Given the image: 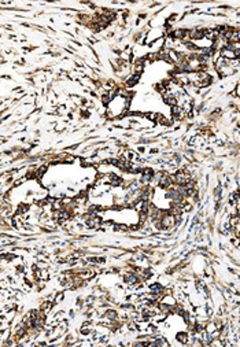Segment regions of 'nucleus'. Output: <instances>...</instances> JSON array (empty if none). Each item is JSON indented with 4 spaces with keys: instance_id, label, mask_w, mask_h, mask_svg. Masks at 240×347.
Returning <instances> with one entry per match:
<instances>
[{
    "instance_id": "5",
    "label": "nucleus",
    "mask_w": 240,
    "mask_h": 347,
    "mask_svg": "<svg viewBox=\"0 0 240 347\" xmlns=\"http://www.w3.org/2000/svg\"><path fill=\"white\" fill-rule=\"evenodd\" d=\"M139 77H140V76H139V73H137V74H135L132 78H129V80H128V83H126V84H128V86H133L135 84H136L137 81H139Z\"/></svg>"
},
{
    "instance_id": "6",
    "label": "nucleus",
    "mask_w": 240,
    "mask_h": 347,
    "mask_svg": "<svg viewBox=\"0 0 240 347\" xmlns=\"http://www.w3.org/2000/svg\"><path fill=\"white\" fill-rule=\"evenodd\" d=\"M177 340H180L181 343H187V340H188V333H185V332L178 333V335H177Z\"/></svg>"
},
{
    "instance_id": "4",
    "label": "nucleus",
    "mask_w": 240,
    "mask_h": 347,
    "mask_svg": "<svg viewBox=\"0 0 240 347\" xmlns=\"http://www.w3.org/2000/svg\"><path fill=\"white\" fill-rule=\"evenodd\" d=\"M52 305L54 303L52 302H50V300H47V302H44L41 305V312H44V313H48L51 310V307H52Z\"/></svg>"
},
{
    "instance_id": "7",
    "label": "nucleus",
    "mask_w": 240,
    "mask_h": 347,
    "mask_svg": "<svg viewBox=\"0 0 240 347\" xmlns=\"http://www.w3.org/2000/svg\"><path fill=\"white\" fill-rule=\"evenodd\" d=\"M235 93H236L237 96H240V84L236 86V91H235Z\"/></svg>"
},
{
    "instance_id": "1",
    "label": "nucleus",
    "mask_w": 240,
    "mask_h": 347,
    "mask_svg": "<svg viewBox=\"0 0 240 347\" xmlns=\"http://www.w3.org/2000/svg\"><path fill=\"white\" fill-rule=\"evenodd\" d=\"M106 180L109 181V184L113 185V187H119V185L122 184V178L119 177V176H117V174H110Z\"/></svg>"
},
{
    "instance_id": "3",
    "label": "nucleus",
    "mask_w": 240,
    "mask_h": 347,
    "mask_svg": "<svg viewBox=\"0 0 240 347\" xmlns=\"http://www.w3.org/2000/svg\"><path fill=\"white\" fill-rule=\"evenodd\" d=\"M106 317H107V320L115 321L117 318H118V314H117L115 310H107V312H106Z\"/></svg>"
},
{
    "instance_id": "2",
    "label": "nucleus",
    "mask_w": 240,
    "mask_h": 347,
    "mask_svg": "<svg viewBox=\"0 0 240 347\" xmlns=\"http://www.w3.org/2000/svg\"><path fill=\"white\" fill-rule=\"evenodd\" d=\"M124 280H125V283L133 285V284H136V283H137V276L135 274V273H126V274L124 276Z\"/></svg>"
}]
</instances>
